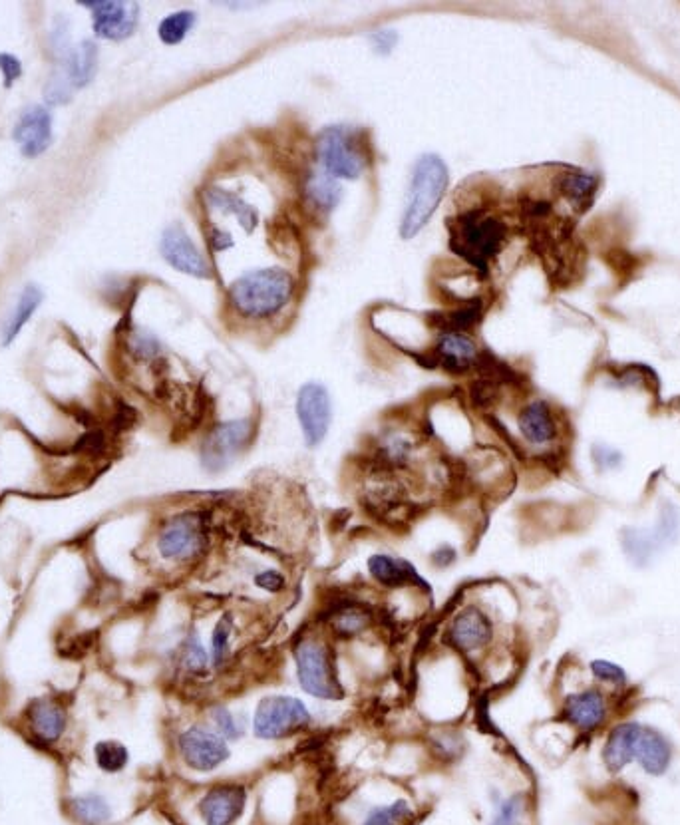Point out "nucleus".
Here are the masks:
<instances>
[{
	"instance_id": "f257e3e1",
	"label": "nucleus",
	"mask_w": 680,
	"mask_h": 825,
	"mask_svg": "<svg viewBox=\"0 0 680 825\" xmlns=\"http://www.w3.org/2000/svg\"><path fill=\"white\" fill-rule=\"evenodd\" d=\"M295 281L281 269H257L241 275L229 289V305L245 319H269L291 301Z\"/></svg>"
},
{
	"instance_id": "f03ea898",
	"label": "nucleus",
	"mask_w": 680,
	"mask_h": 825,
	"mask_svg": "<svg viewBox=\"0 0 680 825\" xmlns=\"http://www.w3.org/2000/svg\"><path fill=\"white\" fill-rule=\"evenodd\" d=\"M448 229L450 249L482 273L488 271L490 261L502 251L508 237L504 221L478 207L450 219Z\"/></svg>"
},
{
	"instance_id": "7ed1b4c3",
	"label": "nucleus",
	"mask_w": 680,
	"mask_h": 825,
	"mask_svg": "<svg viewBox=\"0 0 680 825\" xmlns=\"http://www.w3.org/2000/svg\"><path fill=\"white\" fill-rule=\"evenodd\" d=\"M448 183L450 173L442 158L428 154L416 162L406 199V213L400 225V235L404 239H412L424 229L442 203Z\"/></svg>"
},
{
	"instance_id": "20e7f679",
	"label": "nucleus",
	"mask_w": 680,
	"mask_h": 825,
	"mask_svg": "<svg viewBox=\"0 0 680 825\" xmlns=\"http://www.w3.org/2000/svg\"><path fill=\"white\" fill-rule=\"evenodd\" d=\"M315 152L321 171L333 179H356L370 162L366 132L346 126H331L323 130L317 138Z\"/></svg>"
},
{
	"instance_id": "39448f33",
	"label": "nucleus",
	"mask_w": 680,
	"mask_h": 825,
	"mask_svg": "<svg viewBox=\"0 0 680 825\" xmlns=\"http://www.w3.org/2000/svg\"><path fill=\"white\" fill-rule=\"evenodd\" d=\"M295 668L301 688L317 700H340L344 696L333 649L313 637L301 639L295 649Z\"/></svg>"
},
{
	"instance_id": "423d86ee",
	"label": "nucleus",
	"mask_w": 680,
	"mask_h": 825,
	"mask_svg": "<svg viewBox=\"0 0 680 825\" xmlns=\"http://www.w3.org/2000/svg\"><path fill=\"white\" fill-rule=\"evenodd\" d=\"M253 734L259 740H285L313 726V714L297 696H265L253 714Z\"/></svg>"
},
{
	"instance_id": "0eeeda50",
	"label": "nucleus",
	"mask_w": 680,
	"mask_h": 825,
	"mask_svg": "<svg viewBox=\"0 0 680 825\" xmlns=\"http://www.w3.org/2000/svg\"><path fill=\"white\" fill-rule=\"evenodd\" d=\"M209 531L207 517L201 511H183L173 515L158 535V551L166 561L189 563L207 553Z\"/></svg>"
},
{
	"instance_id": "6e6552de",
	"label": "nucleus",
	"mask_w": 680,
	"mask_h": 825,
	"mask_svg": "<svg viewBox=\"0 0 680 825\" xmlns=\"http://www.w3.org/2000/svg\"><path fill=\"white\" fill-rule=\"evenodd\" d=\"M253 420H231L217 424L201 444V466L207 472H223L253 442Z\"/></svg>"
},
{
	"instance_id": "1a4fd4ad",
	"label": "nucleus",
	"mask_w": 680,
	"mask_h": 825,
	"mask_svg": "<svg viewBox=\"0 0 680 825\" xmlns=\"http://www.w3.org/2000/svg\"><path fill=\"white\" fill-rule=\"evenodd\" d=\"M177 750L183 764L189 770L201 774L221 768L231 758L227 740L221 738L213 728L203 724H195L183 730L177 738Z\"/></svg>"
},
{
	"instance_id": "9d476101",
	"label": "nucleus",
	"mask_w": 680,
	"mask_h": 825,
	"mask_svg": "<svg viewBox=\"0 0 680 825\" xmlns=\"http://www.w3.org/2000/svg\"><path fill=\"white\" fill-rule=\"evenodd\" d=\"M297 418L303 430L305 444L317 448L329 434L333 422V404L329 390L319 382H309L297 396Z\"/></svg>"
},
{
	"instance_id": "9b49d317",
	"label": "nucleus",
	"mask_w": 680,
	"mask_h": 825,
	"mask_svg": "<svg viewBox=\"0 0 680 825\" xmlns=\"http://www.w3.org/2000/svg\"><path fill=\"white\" fill-rule=\"evenodd\" d=\"M446 639L458 653L474 655L494 641V623L480 607L468 605L450 621Z\"/></svg>"
},
{
	"instance_id": "f8f14e48",
	"label": "nucleus",
	"mask_w": 680,
	"mask_h": 825,
	"mask_svg": "<svg viewBox=\"0 0 680 825\" xmlns=\"http://www.w3.org/2000/svg\"><path fill=\"white\" fill-rule=\"evenodd\" d=\"M80 4L92 8L94 32L104 40H126L138 28L140 6L136 2L94 0V2H80Z\"/></svg>"
},
{
	"instance_id": "ddd939ff",
	"label": "nucleus",
	"mask_w": 680,
	"mask_h": 825,
	"mask_svg": "<svg viewBox=\"0 0 680 825\" xmlns=\"http://www.w3.org/2000/svg\"><path fill=\"white\" fill-rule=\"evenodd\" d=\"M160 251H162V257L170 263L173 269H177L185 275L197 277V279H209L211 277V269H209L207 261L197 251L191 237L187 235V231L179 223L170 225L164 231L162 241H160Z\"/></svg>"
},
{
	"instance_id": "4468645a",
	"label": "nucleus",
	"mask_w": 680,
	"mask_h": 825,
	"mask_svg": "<svg viewBox=\"0 0 680 825\" xmlns=\"http://www.w3.org/2000/svg\"><path fill=\"white\" fill-rule=\"evenodd\" d=\"M247 790L239 784H221L201 798L199 814L205 825H233L245 812Z\"/></svg>"
},
{
	"instance_id": "2eb2a0df",
	"label": "nucleus",
	"mask_w": 680,
	"mask_h": 825,
	"mask_svg": "<svg viewBox=\"0 0 680 825\" xmlns=\"http://www.w3.org/2000/svg\"><path fill=\"white\" fill-rule=\"evenodd\" d=\"M368 573L378 585L386 589L416 587V589L432 591L426 579L416 571V567L408 559L394 557L388 553H374L368 559Z\"/></svg>"
},
{
	"instance_id": "dca6fc26",
	"label": "nucleus",
	"mask_w": 680,
	"mask_h": 825,
	"mask_svg": "<svg viewBox=\"0 0 680 825\" xmlns=\"http://www.w3.org/2000/svg\"><path fill=\"white\" fill-rule=\"evenodd\" d=\"M14 142H18L26 158H36L48 150L52 142V116L42 106L28 108L14 128Z\"/></svg>"
},
{
	"instance_id": "f3484780",
	"label": "nucleus",
	"mask_w": 680,
	"mask_h": 825,
	"mask_svg": "<svg viewBox=\"0 0 680 825\" xmlns=\"http://www.w3.org/2000/svg\"><path fill=\"white\" fill-rule=\"evenodd\" d=\"M482 352L474 338L464 332H442L438 344L434 348V364L444 366L450 372H466L474 364H478Z\"/></svg>"
},
{
	"instance_id": "a211bd4d",
	"label": "nucleus",
	"mask_w": 680,
	"mask_h": 825,
	"mask_svg": "<svg viewBox=\"0 0 680 825\" xmlns=\"http://www.w3.org/2000/svg\"><path fill=\"white\" fill-rule=\"evenodd\" d=\"M643 726L637 722H627L617 726L605 746V764L611 772H621L631 760H635V746L639 740Z\"/></svg>"
},
{
	"instance_id": "6ab92c4d",
	"label": "nucleus",
	"mask_w": 680,
	"mask_h": 825,
	"mask_svg": "<svg viewBox=\"0 0 680 825\" xmlns=\"http://www.w3.org/2000/svg\"><path fill=\"white\" fill-rule=\"evenodd\" d=\"M635 760L653 776L667 772L671 762V748L667 740L649 728H643L635 746Z\"/></svg>"
},
{
	"instance_id": "aec40b11",
	"label": "nucleus",
	"mask_w": 680,
	"mask_h": 825,
	"mask_svg": "<svg viewBox=\"0 0 680 825\" xmlns=\"http://www.w3.org/2000/svg\"><path fill=\"white\" fill-rule=\"evenodd\" d=\"M519 432L531 444H547L555 438V420L545 402H533L519 414Z\"/></svg>"
},
{
	"instance_id": "412c9836",
	"label": "nucleus",
	"mask_w": 680,
	"mask_h": 825,
	"mask_svg": "<svg viewBox=\"0 0 680 825\" xmlns=\"http://www.w3.org/2000/svg\"><path fill=\"white\" fill-rule=\"evenodd\" d=\"M96 66H98V48L94 42L84 40L80 46H76L66 56L64 72L74 88H84L94 80Z\"/></svg>"
},
{
	"instance_id": "4be33fe9",
	"label": "nucleus",
	"mask_w": 680,
	"mask_h": 825,
	"mask_svg": "<svg viewBox=\"0 0 680 825\" xmlns=\"http://www.w3.org/2000/svg\"><path fill=\"white\" fill-rule=\"evenodd\" d=\"M30 724L40 740L56 742L66 728V714L58 704L50 700H38L30 708Z\"/></svg>"
},
{
	"instance_id": "5701e85b",
	"label": "nucleus",
	"mask_w": 680,
	"mask_h": 825,
	"mask_svg": "<svg viewBox=\"0 0 680 825\" xmlns=\"http://www.w3.org/2000/svg\"><path fill=\"white\" fill-rule=\"evenodd\" d=\"M565 714L579 728L591 730L603 720L605 704H603V698L597 692H593V690L591 692H581V694H575L567 700Z\"/></svg>"
},
{
	"instance_id": "b1692460",
	"label": "nucleus",
	"mask_w": 680,
	"mask_h": 825,
	"mask_svg": "<svg viewBox=\"0 0 680 825\" xmlns=\"http://www.w3.org/2000/svg\"><path fill=\"white\" fill-rule=\"evenodd\" d=\"M40 303H42V291L36 285H28L22 291L12 315L8 317L2 329V346H8L18 336V332L30 321V317L40 307Z\"/></svg>"
},
{
	"instance_id": "393cba45",
	"label": "nucleus",
	"mask_w": 680,
	"mask_h": 825,
	"mask_svg": "<svg viewBox=\"0 0 680 825\" xmlns=\"http://www.w3.org/2000/svg\"><path fill=\"white\" fill-rule=\"evenodd\" d=\"M205 201L211 207L219 209V211L237 215L239 223L243 227H247V231H253L257 227V213L243 199H239L235 193H229L221 187H213V189L205 191Z\"/></svg>"
},
{
	"instance_id": "a878e982",
	"label": "nucleus",
	"mask_w": 680,
	"mask_h": 825,
	"mask_svg": "<svg viewBox=\"0 0 680 825\" xmlns=\"http://www.w3.org/2000/svg\"><path fill=\"white\" fill-rule=\"evenodd\" d=\"M307 199L319 211H331L339 203L340 189L337 181L325 171H315L307 181Z\"/></svg>"
},
{
	"instance_id": "bb28decb",
	"label": "nucleus",
	"mask_w": 680,
	"mask_h": 825,
	"mask_svg": "<svg viewBox=\"0 0 680 825\" xmlns=\"http://www.w3.org/2000/svg\"><path fill=\"white\" fill-rule=\"evenodd\" d=\"M209 720H211V728L227 742H237L245 736L243 718H239L233 710H229L223 704H215L209 708Z\"/></svg>"
},
{
	"instance_id": "cd10ccee",
	"label": "nucleus",
	"mask_w": 680,
	"mask_h": 825,
	"mask_svg": "<svg viewBox=\"0 0 680 825\" xmlns=\"http://www.w3.org/2000/svg\"><path fill=\"white\" fill-rule=\"evenodd\" d=\"M72 810L76 818L86 825L106 824L112 816L110 804L98 794H86L72 802Z\"/></svg>"
},
{
	"instance_id": "c85d7f7f",
	"label": "nucleus",
	"mask_w": 680,
	"mask_h": 825,
	"mask_svg": "<svg viewBox=\"0 0 680 825\" xmlns=\"http://www.w3.org/2000/svg\"><path fill=\"white\" fill-rule=\"evenodd\" d=\"M231 639H233V619L229 613H225L213 627L211 631V643H209V657L211 664L215 668H221L229 655H231Z\"/></svg>"
},
{
	"instance_id": "c756f323",
	"label": "nucleus",
	"mask_w": 680,
	"mask_h": 825,
	"mask_svg": "<svg viewBox=\"0 0 680 825\" xmlns=\"http://www.w3.org/2000/svg\"><path fill=\"white\" fill-rule=\"evenodd\" d=\"M94 756H96V764L100 770L108 772V774H118L122 772L128 762H130V752L124 744L116 742V740H104L98 742L94 748Z\"/></svg>"
},
{
	"instance_id": "7c9ffc66",
	"label": "nucleus",
	"mask_w": 680,
	"mask_h": 825,
	"mask_svg": "<svg viewBox=\"0 0 680 825\" xmlns=\"http://www.w3.org/2000/svg\"><path fill=\"white\" fill-rule=\"evenodd\" d=\"M414 820V810L408 800H396L388 806L372 808L362 825H406Z\"/></svg>"
},
{
	"instance_id": "2f4dec72",
	"label": "nucleus",
	"mask_w": 680,
	"mask_h": 825,
	"mask_svg": "<svg viewBox=\"0 0 680 825\" xmlns=\"http://www.w3.org/2000/svg\"><path fill=\"white\" fill-rule=\"evenodd\" d=\"M368 625H370L368 613L358 607H342L339 613H335V619H333V631L340 639H352L364 633Z\"/></svg>"
},
{
	"instance_id": "473e14b6",
	"label": "nucleus",
	"mask_w": 680,
	"mask_h": 825,
	"mask_svg": "<svg viewBox=\"0 0 680 825\" xmlns=\"http://www.w3.org/2000/svg\"><path fill=\"white\" fill-rule=\"evenodd\" d=\"M193 24H195V12H191V10L173 12L168 18H164L160 22V28H158L160 40L164 44H170V46L179 44L189 34Z\"/></svg>"
},
{
	"instance_id": "72a5a7b5",
	"label": "nucleus",
	"mask_w": 680,
	"mask_h": 825,
	"mask_svg": "<svg viewBox=\"0 0 680 825\" xmlns=\"http://www.w3.org/2000/svg\"><path fill=\"white\" fill-rule=\"evenodd\" d=\"M595 187H597V179L587 173H567L559 181L561 193L573 203H583L585 199H589Z\"/></svg>"
},
{
	"instance_id": "f704fd0d",
	"label": "nucleus",
	"mask_w": 680,
	"mask_h": 825,
	"mask_svg": "<svg viewBox=\"0 0 680 825\" xmlns=\"http://www.w3.org/2000/svg\"><path fill=\"white\" fill-rule=\"evenodd\" d=\"M181 664H183V668H185L187 672H191V674H203V672L209 668L211 657H209V653L205 651V647L201 645L199 635L191 633V635L185 639L183 651H181Z\"/></svg>"
},
{
	"instance_id": "c9c22d12",
	"label": "nucleus",
	"mask_w": 680,
	"mask_h": 825,
	"mask_svg": "<svg viewBox=\"0 0 680 825\" xmlns=\"http://www.w3.org/2000/svg\"><path fill=\"white\" fill-rule=\"evenodd\" d=\"M70 86H72V84H70L64 68L58 70V72H54L52 78H50V82H48V86L44 88V98H46V102L52 104V106L70 102V98H72Z\"/></svg>"
},
{
	"instance_id": "e433bc0d",
	"label": "nucleus",
	"mask_w": 680,
	"mask_h": 825,
	"mask_svg": "<svg viewBox=\"0 0 680 825\" xmlns=\"http://www.w3.org/2000/svg\"><path fill=\"white\" fill-rule=\"evenodd\" d=\"M430 742H432V746H434V754H436L438 758H442V760H448V762L460 758V754H462V750H464L462 738H460L458 734H454V732L438 734V736H436L434 740H430Z\"/></svg>"
},
{
	"instance_id": "4c0bfd02",
	"label": "nucleus",
	"mask_w": 680,
	"mask_h": 825,
	"mask_svg": "<svg viewBox=\"0 0 680 825\" xmlns=\"http://www.w3.org/2000/svg\"><path fill=\"white\" fill-rule=\"evenodd\" d=\"M253 583H255L257 589H261V591H265V593H271V595H279V593H283V591L287 589V577H285L281 571H277V569L259 571V573L253 577Z\"/></svg>"
},
{
	"instance_id": "58836bf2",
	"label": "nucleus",
	"mask_w": 680,
	"mask_h": 825,
	"mask_svg": "<svg viewBox=\"0 0 680 825\" xmlns=\"http://www.w3.org/2000/svg\"><path fill=\"white\" fill-rule=\"evenodd\" d=\"M523 806L525 804H523L521 796H511L500 806L496 818L492 820L490 825H521Z\"/></svg>"
},
{
	"instance_id": "ea45409f",
	"label": "nucleus",
	"mask_w": 680,
	"mask_h": 825,
	"mask_svg": "<svg viewBox=\"0 0 680 825\" xmlns=\"http://www.w3.org/2000/svg\"><path fill=\"white\" fill-rule=\"evenodd\" d=\"M591 668H593L595 676H599L601 680L615 682V684H623V682H625V672H623V668H619V666L613 664V662L595 660V662L591 664Z\"/></svg>"
},
{
	"instance_id": "a19ab883",
	"label": "nucleus",
	"mask_w": 680,
	"mask_h": 825,
	"mask_svg": "<svg viewBox=\"0 0 680 825\" xmlns=\"http://www.w3.org/2000/svg\"><path fill=\"white\" fill-rule=\"evenodd\" d=\"M0 72L4 76V86L10 88L22 74V64L12 54H0Z\"/></svg>"
},
{
	"instance_id": "79ce46f5",
	"label": "nucleus",
	"mask_w": 680,
	"mask_h": 825,
	"mask_svg": "<svg viewBox=\"0 0 680 825\" xmlns=\"http://www.w3.org/2000/svg\"><path fill=\"white\" fill-rule=\"evenodd\" d=\"M456 559H458V551H456V547H452V545H440V547L434 549L432 555H430V561H432L436 567H440V569L450 567Z\"/></svg>"
},
{
	"instance_id": "37998d69",
	"label": "nucleus",
	"mask_w": 680,
	"mask_h": 825,
	"mask_svg": "<svg viewBox=\"0 0 680 825\" xmlns=\"http://www.w3.org/2000/svg\"><path fill=\"white\" fill-rule=\"evenodd\" d=\"M80 448L86 452H100L104 448V434L102 432H90L82 438Z\"/></svg>"
}]
</instances>
